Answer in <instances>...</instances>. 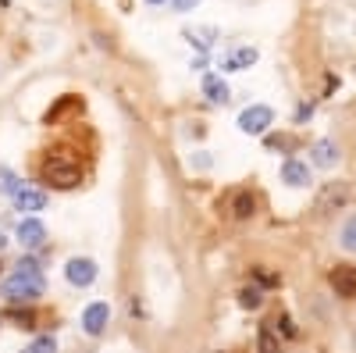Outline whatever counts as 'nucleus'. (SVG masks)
<instances>
[{
    "instance_id": "f257e3e1",
    "label": "nucleus",
    "mask_w": 356,
    "mask_h": 353,
    "mask_svg": "<svg viewBox=\"0 0 356 353\" xmlns=\"http://www.w3.org/2000/svg\"><path fill=\"white\" fill-rule=\"evenodd\" d=\"M0 292H4L11 304H33V300H40L43 297V272H40V264L33 257L18 260V268L4 279Z\"/></svg>"
},
{
    "instance_id": "f03ea898",
    "label": "nucleus",
    "mask_w": 356,
    "mask_h": 353,
    "mask_svg": "<svg viewBox=\"0 0 356 353\" xmlns=\"http://www.w3.org/2000/svg\"><path fill=\"white\" fill-rule=\"evenodd\" d=\"M43 179H47L50 186H57V189H72V186H79L82 171H79V164H75L72 157L54 154V157H47V164H43Z\"/></svg>"
},
{
    "instance_id": "7ed1b4c3",
    "label": "nucleus",
    "mask_w": 356,
    "mask_h": 353,
    "mask_svg": "<svg viewBox=\"0 0 356 353\" xmlns=\"http://www.w3.org/2000/svg\"><path fill=\"white\" fill-rule=\"evenodd\" d=\"M239 132H246V136H267V129L275 125V111L267 107V104H250L243 114H239Z\"/></svg>"
},
{
    "instance_id": "20e7f679",
    "label": "nucleus",
    "mask_w": 356,
    "mask_h": 353,
    "mask_svg": "<svg viewBox=\"0 0 356 353\" xmlns=\"http://www.w3.org/2000/svg\"><path fill=\"white\" fill-rule=\"evenodd\" d=\"M97 275H100V268H97V260H93V257H72V260L65 264V279H68L75 289L93 285Z\"/></svg>"
},
{
    "instance_id": "39448f33",
    "label": "nucleus",
    "mask_w": 356,
    "mask_h": 353,
    "mask_svg": "<svg viewBox=\"0 0 356 353\" xmlns=\"http://www.w3.org/2000/svg\"><path fill=\"white\" fill-rule=\"evenodd\" d=\"M11 200H15V211H25L29 218H36V214L47 207V193H43V189H36V186H25V182L15 189V196H11Z\"/></svg>"
},
{
    "instance_id": "423d86ee",
    "label": "nucleus",
    "mask_w": 356,
    "mask_h": 353,
    "mask_svg": "<svg viewBox=\"0 0 356 353\" xmlns=\"http://www.w3.org/2000/svg\"><path fill=\"white\" fill-rule=\"evenodd\" d=\"M107 325H111V307H107L104 300L89 304V307L82 311V329H86V336H104Z\"/></svg>"
},
{
    "instance_id": "0eeeda50",
    "label": "nucleus",
    "mask_w": 356,
    "mask_h": 353,
    "mask_svg": "<svg viewBox=\"0 0 356 353\" xmlns=\"http://www.w3.org/2000/svg\"><path fill=\"white\" fill-rule=\"evenodd\" d=\"M15 235H18V243H22L25 250H40V246L47 243V225H43L40 218H22Z\"/></svg>"
},
{
    "instance_id": "6e6552de",
    "label": "nucleus",
    "mask_w": 356,
    "mask_h": 353,
    "mask_svg": "<svg viewBox=\"0 0 356 353\" xmlns=\"http://www.w3.org/2000/svg\"><path fill=\"white\" fill-rule=\"evenodd\" d=\"M282 182H285V186H292V189H303V186H310V182H314L310 164H307V161H296V157H289V161L282 164Z\"/></svg>"
},
{
    "instance_id": "1a4fd4ad",
    "label": "nucleus",
    "mask_w": 356,
    "mask_h": 353,
    "mask_svg": "<svg viewBox=\"0 0 356 353\" xmlns=\"http://www.w3.org/2000/svg\"><path fill=\"white\" fill-rule=\"evenodd\" d=\"M257 61H260V50L246 43V47H235V50L225 57L221 68H225V72H246V68H253Z\"/></svg>"
},
{
    "instance_id": "9d476101",
    "label": "nucleus",
    "mask_w": 356,
    "mask_h": 353,
    "mask_svg": "<svg viewBox=\"0 0 356 353\" xmlns=\"http://www.w3.org/2000/svg\"><path fill=\"white\" fill-rule=\"evenodd\" d=\"M310 154H314L310 161H314L317 168H335V164H339V146H335V139H317Z\"/></svg>"
},
{
    "instance_id": "9b49d317",
    "label": "nucleus",
    "mask_w": 356,
    "mask_h": 353,
    "mask_svg": "<svg viewBox=\"0 0 356 353\" xmlns=\"http://www.w3.org/2000/svg\"><path fill=\"white\" fill-rule=\"evenodd\" d=\"M200 54H207V50H211L214 47V40H218V29L214 25H200V29H186V33H182Z\"/></svg>"
},
{
    "instance_id": "f8f14e48",
    "label": "nucleus",
    "mask_w": 356,
    "mask_h": 353,
    "mask_svg": "<svg viewBox=\"0 0 356 353\" xmlns=\"http://www.w3.org/2000/svg\"><path fill=\"white\" fill-rule=\"evenodd\" d=\"M203 93H207V100H211V104H228L232 100V90H228V82L221 75H207L203 79Z\"/></svg>"
},
{
    "instance_id": "ddd939ff",
    "label": "nucleus",
    "mask_w": 356,
    "mask_h": 353,
    "mask_svg": "<svg viewBox=\"0 0 356 353\" xmlns=\"http://www.w3.org/2000/svg\"><path fill=\"white\" fill-rule=\"evenodd\" d=\"M332 285H335L339 297H356V268H335Z\"/></svg>"
},
{
    "instance_id": "4468645a",
    "label": "nucleus",
    "mask_w": 356,
    "mask_h": 353,
    "mask_svg": "<svg viewBox=\"0 0 356 353\" xmlns=\"http://www.w3.org/2000/svg\"><path fill=\"white\" fill-rule=\"evenodd\" d=\"M339 246H342V250H349V253H356V214L339 228Z\"/></svg>"
},
{
    "instance_id": "2eb2a0df",
    "label": "nucleus",
    "mask_w": 356,
    "mask_h": 353,
    "mask_svg": "<svg viewBox=\"0 0 356 353\" xmlns=\"http://www.w3.org/2000/svg\"><path fill=\"white\" fill-rule=\"evenodd\" d=\"M22 186V179L8 168V164H0V196H15V189Z\"/></svg>"
},
{
    "instance_id": "dca6fc26",
    "label": "nucleus",
    "mask_w": 356,
    "mask_h": 353,
    "mask_svg": "<svg viewBox=\"0 0 356 353\" xmlns=\"http://www.w3.org/2000/svg\"><path fill=\"white\" fill-rule=\"evenodd\" d=\"M232 211H235V218H250V214L257 211V200H253V193H239V196H235Z\"/></svg>"
},
{
    "instance_id": "f3484780",
    "label": "nucleus",
    "mask_w": 356,
    "mask_h": 353,
    "mask_svg": "<svg viewBox=\"0 0 356 353\" xmlns=\"http://www.w3.org/2000/svg\"><path fill=\"white\" fill-rule=\"evenodd\" d=\"M29 353H57V339L54 336H40L33 346H29Z\"/></svg>"
},
{
    "instance_id": "a211bd4d",
    "label": "nucleus",
    "mask_w": 356,
    "mask_h": 353,
    "mask_svg": "<svg viewBox=\"0 0 356 353\" xmlns=\"http://www.w3.org/2000/svg\"><path fill=\"white\" fill-rule=\"evenodd\" d=\"M260 353H278V339H275L271 329H264V332H260Z\"/></svg>"
},
{
    "instance_id": "6ab92c4d",
    "label": "nucleus",
    "mask_w": 356,
    "mask_h": 353,
    "mask_svg": "<svg viewBox=\"0 0 356 353\" xmlns=\"http://www.w3.org/2000/svg\"><path fill=\"white\" fill-rule=\"evenodd\" d=\"M239 304L250 307V311H257V307H260V289H243V292H239Z\"/></svg>"
},
{
    "instance_id": "aec40b11",
    "label": "nucleus",
    "mask_w": 356,
    "mask_h": 353,
    "mask_svg": "<svg viewBox=\"0 0 356 353\" xmlns=\"http://www.w3.org/2000/svg\"><path fill=\"white\" fill-rule=\"evenodd\" d=\"M267 146H271V150H289V136H267Z\"/></svg>"
},
{
    "instance_id": "412c9836",
    "label": "nucleus",
    "mask_w": 356,
    "mask_h": 353,
    "mask_svg": "<svg viewBox=\"0 0 356 353\" xmlns=\"http://www.w3.org/2000/svg\"><path fill=\"white\" fill-rule=\"evenodd\" d=\"M196 4H200V0H171V8H175L178 15H186V11H193Z\"/></svg>"
},
{
    "instance_id": "4be33fe9",
    "label": "nucleus",
    "mask_w": 356,
    "mask_h": 353,
    "mask_svg": "<svg viewBox=\"0 0 356 353\" xmlns=\"http://www.w3.org/2000/svg\"><path fill=\"white\" fill-rule=\"evenodd\" d=\"M146 4H154V8H161V4H171V0H146Z\"/></svg>"
},
{
    "instance_id": "5701e85b",
    "label": "nucleus",
    "mask_w": 356,
    "mask_h": 353,
    "mask_svg": "<svg viewBox=\"0 0 356 353\" xmlns=\"http://www.w3.org/2000/svg\"><path fill=\"white\" fill-rule=\"evenodd\" d=\"M4 246H8V235H4V232H0V250H4Z\"/></svg>"
},
{
    "instance_id": "b1692460",
    "label": "nucleus",
    "mask_w": 356,
    "mask_h": 353,
    "mask_svg": "<svg viewBox=\"0 0 356 353\" xmlns=\"http://www.w3.org/2000/svg\"><path fill=\"white\" fill-rule=\"evenodd\" d=\"M22 353H29V350H22Z\"/></svg>"
}]
</instances>
